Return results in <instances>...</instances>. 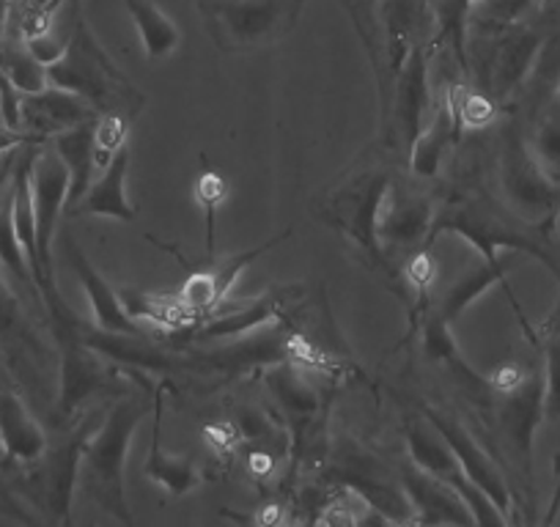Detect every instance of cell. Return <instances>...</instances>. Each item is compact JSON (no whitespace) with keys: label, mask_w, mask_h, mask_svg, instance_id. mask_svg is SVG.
Here are the masks:
<instances>
[{"label":"cell","mask_w":560,"mask_h":527,"mask_svg":"<svg viewBox=\"0 0 560 527\" xmlns=\"http://www.w3.org/2000/svg\"><path fill=\"white\" fill-rule=\"evenodd\" d=\"M470 3H472V7H478V3H483V0H470Z\"/></svg>","instance_id":"obj_39"},{"label":"cell","mask_w":560,"mask_h":527,"mask_svg":"<svg viewBox=\"0 0 560 527\" xmlns=\"http://www.w3.org/2000/svg\"><path fill=\"white\" fill-rule=\"evenodd\" d=\"M0 267H3L14 281L34 289V292L39 294V289H36V281H34V272H31L28 256H25L23 245H20L18 239V231H14L12 196H9V192L7 198L0 201Z\"/></svg>","instance_id":"obj_32"},{"label":"cell","mask_w":560,"mask_h":527,"mask_svg":"<svg viewBox=\"0 0 560 527\" xmlns=\"http://www.w3.org/2000/svg\"><path fill=\"white\" fill-rule=\"evenodd\" d=\"M509 270L511 261H505V258H494V261H483L481 258L478 267H472V270H467L459 281L451 283L448 292L443 294V300H440L438 305H432V308L438 311V316H443L448 325H454V321H459L462 316H465V311L470 308L472 303H478L489 289H494L498 283H505Z\"/></svg>","instance_id":"obj_28"},{"label":"cell","mask_w":560,"mask_h":527,"mask_svg":"<svg viewBox=\"0 0 560 527\" xmlns=\"http://www.w3.org/2000/svg\"><path fill=\"white\" fill-rule=\"evenodd\" d=\"M390 181L393 176L382 165H369V168L354 171L341 185L332 187L316 209L322 223L347 236L369 258L374 270H385L387 276H390V267H387V258L382 253L376 223H380L382 198H385Z\"/></svg>","instance_id":"obj_5"},{"label":"cell","mask_w":560,"mask_h":527,"mask_svg":"<svg viewBox=\"0 0 560 527\" xmlns=\"http://www.w3.org/2000/svg\"><path fill=\"white\" fill-rule=\"evenodd\" d=\"M94 118H100V113L91 107V102L56 85H47L36 94H23L20 99V129L39 143H50L67 129L94 121Z\"/></svg>","instance_id":"obj_17"},{"label":"cell","mask_w":560,"mask_h":527,"mask_svg":"<svg viewBox=\"0 0 560 527\" xmlns=\"http://www.w3.org/2000/svg\"><path fill=\"white\" fill-rule=\"evenodd\" d=\"M0 461H7V454H3V445H0Z\"/></svg>","instance_id":"obj_38"},{"label":"cell","mask_w":560,"mask_h":527,"mask_svg":"<svg viewBox=\"0 0 560 527\" xmlns=\"http://www.w3.org/2000/svg\"><path fill=\"white\" fill-rule=\"evenodd\" d=\"M47 83L83 96L100 116L118 113L124 118H135L147 105V96L113 63L83 17L72 25L63 56L47 67Z\"/></svg>","instance_id":"obj_2"},{"label":"cell","mask_w":560,"mask_h":527,"mask_svg":"<svg viewBox=\"0 0 560 527\" xmlns=\"http://www.w3.org/2000/svg\"><path fill=\"white\" fill-rule=\"evenodd\" d=\"M445 99L454 107L456 118L462 124V132L465 129H483L494 121L498 116V102L492 99L483 91H465V89H451Z\"/></svg>","instance_id":"obj_35"},{"label":"cell","mask_w":560,"mask_h":527,"mask_svg":"<svg viewBox=\"0 0 560 527\" xmlns=\"http://www.w3.org/2000/svg\"><path fill=\"white\" fill-rule=\"evenodd\" d=\"M418 410H420V415L427 418V421L438 429L440 437L448 443V448L454 450L462 472H465V476L470 478V481L476 483V487L481 489V492L487 494V497L492 500V503L498 505L505 516H509L511 505H514V494H511V489H509V483H505V476L500 472V467L494 465L492 456H489L487 450L478 445V440L472 437L470 429H467L462 421H456L454 415H448V412L438 410V407H432V405H418Z\"/></svg>","instance_id":"obj_14"},{"label":"cell","mask_w":560,"mask_h":527,"mask_svg":"<svg viewBox=\"0 0 560 527\" xmlns=\"http://www.w3.org/2000/svg\"><path fill=\"white\" fill-rule=\"evenodd\" d=\"M80 9H83V0H67V25H69V34H72V25L80 20Z\"/></svg>","instance_id":"obj_37"},{"label":"cell","mask_w":560,"mask_h":527,"mask_svg":"<svg viewBox=\"0 0 560 527\" xmlns=\"http://www.w3.org/2000/svg\"><path fill=\"white\" fill-rule=\"evenodd\" d=\"M420 0H380L382 23V58H385V78L380 83V102L385 105L390 96L393 78L404 63L407 52L412 50L415 20H418Z\"/></svg>","instance_id":"obj_26"},{"label":"cell","mask_w":560,"mask_h":527,"mask_svg":"<svg viewBox=\"0 0 560 527\" xmlns=\"http://www.w3.org/2000/svg\"><path fill=\"white\" fill-rule=\"evenodd\" d=\"M165 393H168V382H160L152 390V448L147 454V465H143V476L152 478L160 489H165L174 497L192 492L201 487V472L190 459H179L174 454H165L163 448V412H165Z\"/></svg>","instance_id":"obj_23"},{"label":"cell","mask_w":560,"mask_h":527,"mask_svg":"<svg viewBox=\"0 0 560 527\" xmlns=\"http://www.w3.org/2000/svg\"><path fill=\"white\" fill-rule=\"evenodd\" d=\"M498 423L511 454L520 461L525 481H533V437L547 418V379L544 371H525L516 385L498 390Z\"/></svg>","instance_id":"obj_13"},{"label":"cell","mask_w":560,"mask_h":527,"mask_svg":"<svg viewBox=\"0 0 560 527\" xmlns=\"http://www.w3.org/2000/svg\"><path fill=\"white\" fill-rule=\"evenodd\" d=\"M283 314V297L280 294H264V297L250 300V303H240L236 308L214 311L207 319L196 321L190 332H182L185 341H236V338L256 332L261 327L272 325L278 316Z\"/></svg>","instance_id":"obj_22"},{"label":"cell","mask_w":560,"mask_h":527,"mask_svg":"<svg viewBox=\"0 0 560 527\" xmlns=\"http://www.w3.org/2000/svg\"><path fill=\"white\" fill-rule=\"evenodd\" d=\"M341 3L347 9L349 20H352L354 31H358L360 42H363L365 52H369V61L376 80L382 83V78H385V58H382L380 0H341Z\"/></svg>","instance_id":"obj_31"},{"label":"cell","mask_w":560,"mask_h":527,"mask_svg":"<svg viewBox=\"0 0 560 527\" xmlns=\"http://www.w3.org/2000/svg\"><path fill=\"white\" fill-rule=\"evenodd\" d=\"M129 176V149L121 147L110 157V163L94 176L91 187L85 190L83 201L67 214V218H107L118 223H135L138 209L127 196Z\"/></svg>","instance_id":"obj_21"},{"label":"cell","mask_w":560,"mask_h":527,"mask_svg":"<svg viewBox=\"0 0 560 527\" xmlns=\"http://www.w3.org/2000/svg\"><path fill=\"white\" fill-rule=\"evenodd\" d=\"M31 187H34V214H36V253H39V286L42 303L52 319V330L63 325H74V314L63 303L56 286V267H52V242H56L58 223L63 218L69 196V171L50 143H42L34 152L31 165Z\"/></svg>","instance_id":"obj_4"},{"label":"cell","mask_w":560,"mask_h":527,"mask_svg":"<svg viewBox=\"0 0 560 527\" xmlns=\"http://www.w3.org/2000/svg\"><path fill=\"white\" fill-rule=\"evenodd\" d=\"M498 185L503 203L527 225H549L560 209V187L549 179L514 129L498 149Z\"/></svg>","instance_id":"obj_9"},{"label":"cell","mask_w":560,"mask_h":527,"mask_svg":"<svg viewBox=\"0 0 560 527\" xmlns=\"http://www.w3.org/2000/svg\"><path fill=\"white\" fill-rule=\"evenodd\" d=\"M544 42L547 39L536 28L522 23L498 31L492 61H489V96L494 102H509L516 91L525 89L541 56Z\"/></svg>","instance_id":"obj_16"},{"label":"cell","mask_w":560,"mask_h":527,"mask_svg":"<svg viewBox=\"0 0 560 527\" xmlns=\"http://www.w3.org/2000/svg\"><path fill=\"white\" fill-rule=\"evenodd\" d=\"M28 143H39L36 138H31L28 132H23V129H12V127H0V154L7 152H20L23 147H28Z\"/></svg>","instance_id":"obj_36"},{"label":"cell","mask_w":560,"mask_h":527,"mask_svg":"<svg viewBox=\"0 0 560 527\" xmlns=\"http://www.w3.org/2000/svg\"><path fill=\"white\" fill-rule=\"evenodd\" d=\"M527 147H530V154L536 157V163L541 165L544 174L560 187V107H549V110L538 118Z\"/></svg>","instance_id":"obj_33"},{"label":"cell","mask_w":560,"mask_h":527,"mask_svg":"<svg viewBox=\"0 0 560 527\" xmlns=\"http://www.w3.org/2000/svg\"><path fill=\"white\" fill-rule=\"evenodd\" d=\"M0 445L7 461L31 467L47 450V434L18 393L0 385Z\"/></svg>","instance_id":"obj_25"},{"label":"cell","mask_w":560,"mask_h":527,"mask_svg":"<svg viewBox=\"0 0 560 527\" xmlns=\"http://www.w3.org/2000/svg\"><path fill=\"white\" fill-rule=\"evenodd\" d=\"M102 418L89 415L80 421L56 448L47 445L45 454L34 461V470L23 478V494L45 511V516L56 525L72 522V500L74 489L80 483V465H83V450L91 432Z\"/></svg>","instance_id":"obj_8"},{"label":"cell","mask_w":560,"mask_h":527,"mask_svg":"<svg viewBox=\"0 0 560 527\" xmlns=\"http://www.w3.org/2000/svg\"><path fill=\"white\" fill-rule=\"evenodd\" d=\"M443 234H454L465 239L467 245L476 247L483 261H494L503 250L527 253V256L547 264L549 270L560 278L558 261L549 256L544 242H536L533 236L522 234L509 220H500L494 209L470 201V198H456V201H448L443 209H438L432 225V239L429 242H434Z\"/></svg>","instance_id":"obj_7"},{"label":"cell","mask_w":560,"mask_h":527,"mask_svg":"<svg viewBox=\"0 0 560 527\" xmlns=\"http://www.w3.org/2000/svg\"><path fill=\"white\" fill-rule=\"evenodd\" d=\"M192 196H196L198 207L203 209V223H207V261L214 258V212L223 203V198L229 196V185H225L223 176L214 168H209L207 160H201V176L196 179V187H192Z\"/></svg>","instance_id":"obj_34"},{"label":"cell","mask_w":560,"mask_h":527,"mask_svg":"<svg viewBox=\"0 0 560 527\" xmlns=\"http://www.w3.org/2000/svg\"><path fill=\"white\" fill-rule=\"evenodd\" d=\"M264 385L278 401V412L289 434V459L298 472L303 465H316L325 454L327 434V407L311 382L294 368L292 363L280 360L264 374Z\"/></svg>","instance_id":"obj_6"},{"label":"cell","mask_w":560,"mask_h":527,"mask_svg":"<svg viewBox=\"0 0 560 527\" xmlns=\"http://www.w3.org/2000/svg\"><path fill=\"white\" fill-rule=\"evenodd\" d=\"M434 214H438V203L429 192L415 190L407 181L393 176L390 187L382 198L380 223H376V234H380L382 253H385L387 267H390V278H398L404 264L418 250L429 247Z\"/></svg>","instance_id":"obj_10"},{"label":"cell","mask_w":560,"mask_h":527,"mask_svg":"<svg viewBox=\"0 0 560 527\" xmlns=\"http://www.w3.org/2000/svg\"><path fill=\"white\" fill-rule=\"evenodd\" d=\"M124 7H127V14L132 17V25L138 31V39L143 45L147 58L163 61V58L174 56L182 42V31L176 20L160 3H154V0H124Z\"/></svg>","instance_id":"obj_29"},{"label":"cell","mask_w":560,"mask_h":527,"mask_svg":"<svg viewBox=\"0 0 560 527\" xmlns=\"http://www.w3.org/2000/svg\"><path fill=\"white\" fill-rule=\"evenodd\" d=\"M63 253H67L69 267H72L74 278H78L85 297H89V308H91V316H94L96 330L121 332V336H147L143 327L127 314L118 289L107 283V278L89 261L85 250L72 239V236L63 239Z\"/></svg>","instance_id":"obj_18"},{"label":"cell","mask_w":560,"mask_h":527,"mask_svg":"<svg viewBox=\"0 0 560 527\" xmlns=\"http://www.w3.org/2000/svg\"><path fill=\"white\" fill-rule=\"evenodd\" d=\"M418 330L427 358L432 360V363L443 365L470 399H476L478 405H492L494 396H498V390H494L492 385V376H483L481 371L472 368L470 360L462 354L448 321H445L443 316H438V311L429 308L427 314H423V319H420Z\"/></svg>","instance_id":"obj_19"},{"label":"cell","mask_w":560,"mask_h":527,"mask_svg":"<svg viewBox=\"0 0 560 527\" xmlns=\"http://www.w3.org/2000/svg\"><path fill=\"white\" fill-rule=\"evenodd\" d=\"M462 124L448 99L438 102L420 136L409 147V174L418 179H434L443 171L445 157L459 143Z\"/></svg>","instance_id":"obj_24"},{"label":"cell","mask_w":560,"mask_h":527,"mask_svg":"<svg viewBox=\"0 0 560 527\" xmlns=\"http://www.w3.org/2000/svg\"><path fill=\"white\" fill-rule=\"evenodd\" d=\"M58 347H61V385H58V415L69 418L94 393L105 390L110 374L96 358V349L83 338L80 321L56 327Z\"/></svg>","instance_id":"obj_15"},{"label":"cell","mask_w":560,"mask_h":527,"mask_svg":"<svg viewBox=\"0 0 560 527\" xmlns=\"http://www.w3.org/2000/svg\"><path fill=\"white\" fill-rule=\"evenodd\" d=\"M401 487L415 508V525H476L459 492L420 467H404Z\"/></svg>","instance_id":"obj_20"},{"label":"cell","mask_w":560,"mask_h":527,"mask_svg":"<svg viewBox=\"0 0 560 527\" xmlns=\"http://www.w3.org/2000/svg\"><path fill=\"white\" fill-rule=\"evenodd\" d=\"M404 434H407V448L409 459L415 467H420L429 476L440 478L443 483H448L451 489L459 492V497L465 500V505L470 508L476 525H505L509 516L470 481V478L462 472L459 461H456L454 450L448 448L443 437H440L438 429L427 421L423 415H409L404 421Z\"/></svg>","instance_id":"obj_12"},{"label":"cell","mask_w":560,"mask_h":527,"mask_svg":"<svg viewBox=\"0 0 560 527\" xmlns=\"http://www.w3.org/2000/svg\"><path fill=\"white\" fill-rule=\"evenodd\" d=\"M432 85H429V47L415 45L393 78L390 96L382 105V138L387 149L412 147L423 124L432 116Z\"/></svg>","instance_id":"obj_11"},{"label":"cell","mask_w":560,"mask_h":527,"mask_svg":"<svg viewBox=\"0 0 560 527\" xmlns=\"http://www.w3.org/2000/svg\"><path fill=\"white\" fill-rule=\"evenodd\" d=\"M50 147L56 149V154L69 171V196L67 209H63V214H69L83 201L85 190L96 176V118L56 136Z\"/></svg>","instance_id":"obj_27"},{"label":"cell","mask_w":560,"mask_h":527,"mask_svg":"<svg viewBox=\"0 0 560 527\" xmlns=\"http://www.w3.org/2000/svg\"><path fill=\"white\" fill-rule=\"evenodd\" d=\"M308 0H198L203 28L220 52H256L287 39Z\"/></svg>","instance_id":"obj_3"},{"label":"cell","mask_w":560,"mask_h":527,"mask_svg":"<svg viewBox=\"0 0 560 527\" xmlns=\"http://www.w3.org/2000/svg\"><path fill=\"white\" fill-rule=\"evenodd\" d=\"M152 412V387L143 396H121L110 410L105 412L96 429L91 432L80 465V483L83 492L102 514L113 516L121 525H132L135 516L127 503V483H124V467H127L129 445L140 421Z\"/></svg>","instance_id":"obj_1"},{"label":"cell","mask_w":560,"mask_h":527,"mask_svg":"<svg viewBox=\"0 0 560 527\" xmlns=\"http://www.w3.org/2000/svg\"><path fill=\"white\" fill-rule=\"evenodd\" d=\"M434 20H438V36H434V50L448 45L454 50L456 63L462 72H467L470 58H467V39H470V23H472V7L470 0H432Z\"/></svg>","instance_id":"obj_30"}]
</instances>
